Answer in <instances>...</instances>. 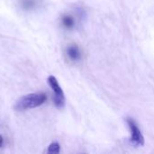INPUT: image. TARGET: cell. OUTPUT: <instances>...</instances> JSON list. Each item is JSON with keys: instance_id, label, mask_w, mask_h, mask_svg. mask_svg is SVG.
Returning a JSON list of instances; mask_svg holds the SVG:
<instances>
[{"instance_id": "1", "label": "cell", "mask_w": 154, "mask_h": 154, "mask_svg": "<svg viewBox=\"0 0 154 154\" xmlns=\"http://www.w3.org/2000/svg\"><path fill=\"white\" fill-rule=\"evenodd\" d=\"M47 100V96L44 93H32L20 97L14 106L16 111H24L41 106Z\"/></svg>"}, {"instance_id": "2", "label": "cell", "mask_w": 154, "mask_h": 154, "mask_svg": "<svg viewBox=\"0 0 154 154\" xmlns=\"http://www.w3.org/2000/svg\"><path fill=\"white\" fill-rule=\"evenodd\" d=\"M48 84L50 85V87L51 88L54 93L53 102H54L55 106L59 109L63 108L65 106V96L57 79L54 76H50L48 78Z\"/></svg>"}, {"instance_id": "3", "label": "cell", "mask_w": 154, "mask_h": 154, "mask_svg": "<svg viewBox=\"0 0 154 154\" xmlns=\"http://www.w3.org/2000/svg\"><path fill=\"white\" fill-rule=\"evenodd\" d=\"M126 122H127V125L131 131V139H130L131 143L135 147L143 146L144 145V137H143L141 130L135 124V122L130 118H128L126 120Z\"/></svg>"}, {"instance_id": "4", "label": "cell", "mask_w": 154, "mask_h": 154, "mask_svg": "<svg viewBox=\"0 0 154 154\" xmlns=\"http://www.w3.org/2000/svg\"><path fill=\"white\" fill-rule=\"evenodd\" d=\"M67 55L73 61L79 60L80 58H81L80 50H79V48L76 44H71V45H69L67 48Z\"/></svg>"}, {"instance_id": "5", "label": "cell", "mask_w": 154, "mask_h": 154, "mask_svg": "<svg viewBox=\"0 0 154 154\" xmlns=\"http://www.w3.org/2000/svg\"><path fill=\"white\" fill-rule=\"evenodd\" d=\"M61 23L63 24V26L67 29H72L75 25V21H74V18L70 15H64L62 16L61 18Z\"/></svg>"}, {"instance_id": "6", "label": "cell", "mask_w": 154, "mask_h": 154, "mask_svg": "<svg viewBox=\"0 0 154 154\" xmlns=\"http://www.w3.org/2000/svg\"><path fill=\"white\" fill-rule=\"evenodd\" d=\"M60 152V146L58 143H52L49 145L47 152L50 154H58Z\"/></svg>"}, {"instance_id": "7", "label": "cell", "mask_w": 154, "mask_h": 154, "mask_svg": "<svg viewBox=\"0 0 154 154\" xmlns=\"http://www.w3.org/2000/svg\"><path fill=\"white\" fill-rule=\"evenodd\" d=\"M3 144H4V138L2 135H0V148L3 146Z\"/></svg>"}]
</instances>
